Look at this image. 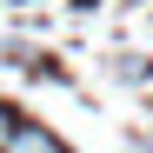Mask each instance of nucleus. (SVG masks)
<instances>
[{"mask_svg": "<svg viewBox=\"0 0 153 153\" xmlns=\"http://www.w3.org/2000/svg\"><path fill=\"white\" fill-rule=\"evenodd\" d=\"M7 153H60V140H53V133H40V126L27 120V126L13 133V146H7Z\"/></svg>", "mask_w": 153, "mask_h": 153, "instance_id": "f257e3e1", "label": "nucleus"}, {"mask_svg": "<svg viewBox=\"0 0 153 153\" xmlns=\"http://www.w3.org/2000/svg\"><path fill=\"white\" fill-rule=\"evenodd\" d=\"M20 126H27V120H13L7 107H0V153H7V146H13V133H20Z\"/></svg>", "mask_w": 153, "mask_h": 153, "instance_id": "f03ea898", "label": "nucleus"}]
</instances>
